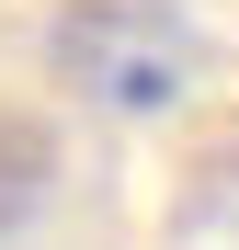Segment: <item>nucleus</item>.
I'll return each instance as SVG.
<instances>
[{
	"instance_id": "1",
	"label": "nucleus",
	"mask_w": 239,
	"mask_h": 250,
	"mask_svg": "<svg viewBox=\"0 0 239 250\" xmlns=\"http://www.w3.org/2000/svg\"><path fill=\"white\" fill-rule=\"evenodd\" d=\"M46 57L91 114H126V125L171 114L194 91V68H205V46H194V23L171 0H68L46 23Z\"/></svg>"
},
{
	"instance_id": "2",
	"label": "nucleus",
	"mask_w": 239,
	"mask_h": 250,
	"mask_svg": "<svg viewBox=\"0 0 239 250\" xmlns=\"http://www.w3.org/2000/svg\"><path fill=\"white\" fill-rule=\"evenodd\" d=\"M46 193H57V137H46V114L0 103V239H23L34 216H46Z\"/></svg>"
}]
</instances>
